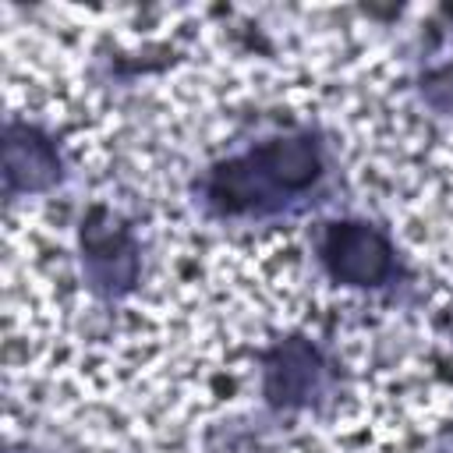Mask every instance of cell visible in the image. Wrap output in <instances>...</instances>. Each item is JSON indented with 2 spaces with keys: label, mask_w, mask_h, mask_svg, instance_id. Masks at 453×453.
Wrapping results in <instances>:
<instances>
[{
  "label": "cell",
  "mask_w": 453,
  "mask_h": 453,
  "mask_svg": "<svg viewBox=\"0 0 453 453\" xmlns=\"http://www.w3.org/2000/svg\"><path fill=\"white\" fill-rule=\"evenodd\" d=\"M315 379V368H311V350L304 343H290L283 347L273 365H269V396L273 400H297Z\"/></svg>",
  "instance_id": "277c9868"
},
{
  "label": "cell",
  "mask_w": 453,
  "mask_h": 453,
  "mask_svg": "<svg viewBox=\"0 0 453 453\" xmlns=\"http://www.w3.org/2000/svg\"><path fill=\"white\" fill-rule=\"evenodd\" d=\"M4 177H7V191L46 188L57 177V152L39 131L11 124L4 142Z\"/></svg>",
  "instance_id": "3957f363"
},
{
  "label": "cell",
  "mask_w": 453,
  "mask_h": 453,
  "mask_svg": "<svg viewBox=\"0 0 453 453\" xmlns=\"http://www.w3.org/2000/svg\"><path fill=\"white\" fill-rule=\"evenodd\" d=\"M319 149L308 138H276L212 170L209 198L223 209H248L276 191H301L319 177Z\"/></svg>",
  "instance_id": "6da1fadb"
},
{
  "label": "cell",
  "mask_w": 453,
  "mask_h": 453,
  "mask_svg": "<svg viewBox=\"0 0 453 453\" xmlns=\"http://www.w3.org/2000/svg\"><path fill=\"white\" fill-rule=\"evenodd\" d=\"M322 258L336 280L354 283V287H372L386 280L393 265L389 244L382 241L379 230L365 223H333L322 241Z\"/></svg>",
  "instance_id": "7a4b0ae2"
}]
</instances>
